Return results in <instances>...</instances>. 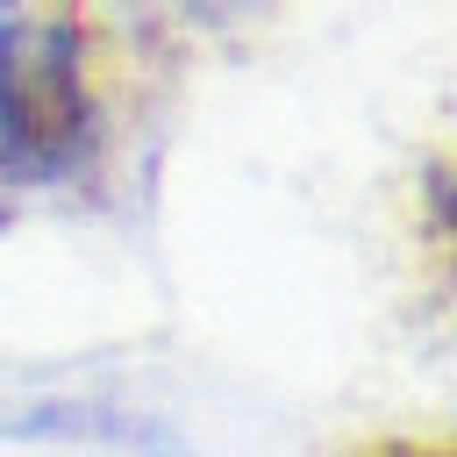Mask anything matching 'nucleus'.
Segmentation results:
<instances>
[{
  "instance_id": "f257e3e1",
  "label": "nucleus",
  "mask_w": 457,
  "mask_h": 457,
  "mask_svg": "<svg viewBox=\"0 0 457 457\" xmlns=\"http://www.w3.org/2000/svg\"><path fill=\"white\" fill-rule=\"evenodd\" d=\"M357 457H457V436H407V443H371Z\"/></svg>"
},
{
  "instance_id": "f03ea898",
  "label": "nucleus",
  "mask_w": 457,
  "mask_h": 457,
  "mask_svg": "<svg viewBox=\"0 0 457 457\" xmlns=\"http://www.w3.org/2000/svg\"><path fill=\"white\" fill-rule=\"evenodd\" d=\"M200 7H236V0H200Z\"/></svg>"
}]
</instances>
